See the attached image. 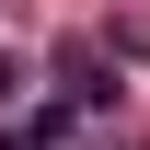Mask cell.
<instances>
[{
    "instance_id": "cell-1",
    "label": "cell",
    "mask_w": 150,
    "mask_h": 150,
    "mask_svg": "<svg viewBox=\"0 0 150 150\" xmlns=\"http://www.w3.org/2000/svg\"><path fill=\"white\" fill-rule=\"evenodd\" d=\"M58 104H104V58L93 46H58Z\"/></svg>"
},
{
    "instance_id": "cell-3",
    "label": "cell",
    "mask_w": 150,
    "mask_h": 150,
    "mask_svg": "<svg viewBox=\"0 0 150 150\" xmlns=\"http://www.w3.org/2000/svg\"><path fill=\"white\" fill-rule=\"evenodd\" d=\"M12 93H23V58L0 46V127H12Z\"/></svg>"
},
{
    "instance_id": "cell-2",
    "label": "cell",
    "mask_w": 150,
    "mask_h": 150,
    "mask_svg": "<svg viewBox=\"0 0 150 150\" xmlns=\"http://www.w3.org/2000/svg\"><path fill=\"white\" fill-rule=\"evenodd\" d=\"M58 139H69V127H58V104H23L12 127H0V150H58Z\"/></svg>"
}]
</instances>
